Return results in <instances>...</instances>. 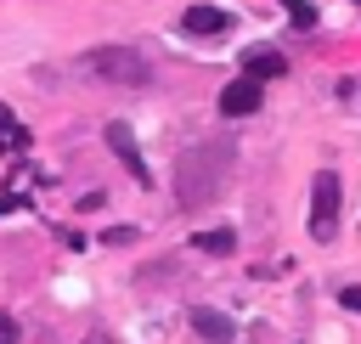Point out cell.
Here are the masks:
<instances>
[{
    "label": "cell",
    "instance_id": "cell-1",
    "mask_svg": "<svg viewBox=\"0 0 361 344\" xmlns=\"http://www.w3.org/2000/svg\"><path fill=\"white\" fill-rule=\"evenodd\" d=\"M231 164H237V141H231V135H203V141L180 147V158H175V203H180L186 214L209 209V203L226 192Z\"/></svg>",
    "mask_w": 361,
    "mask_h": 344
},
{
    "label": "cell",
    "instance_id": "cell-2",
    "mask_svg": "<svg viewBox=\"0 0 361 344\" xmlns=\"http://www.w3.org/2000/svg\"><path fill=\"white\" fill-rule=\"evenodd\" d=\"M85 73H96L107 85H147L152 79V62L141 51H130V45H96L85 56Z\"/></svg>",
    "mask_w": 361,
    "mask_h": 344
},
{
    "label": "cell",
    "instance_id": "cell-3",
    "mask_svg": "<svg viewBox=\"0 0 361 344\" xmlns=\"http://www.w3.org/2000/svg\"><path fill=\"white\" fill-rule=\"evenodd\" d=\"M338 214H344L338 169H322V175L310 180V237H316V242H333V237H338Z\"/></svg>",
    "mask_w": 361,
    "mask_h": 344
},
{
    "label": "cell",
    "instance_id": "cell-4",
    "mask_svg": "<svg viewBox=\"0 0 361 344\" xmlns=\"http://www.w3.org/2000/svg\"><path fill=\"white\" fill-rule=\"evenodd\" d=\"M259 102H265V85L248 79V73L220 90V113H226V118H248V113H259Z\"/></svg>",
    "mask_w": 361,
    "mask_h": 344
},
{
    "label": "cell",
    "instance_id": "cell-5",
    "mask_svg": "<svg viewBox=\"0 0 361 344\" xmlns=\"http://www.w3.org/2000/svg\"><path fill=\"white\" fill-rule=\"evenodd\" d=\"M192 333H197L203 344H237L231 316H226V310H209V305H197V310H192Z\"/></svg>",
    "mask_w": 361,
    "mask_h": 344
},
{
    "label": "cell",
    "instance_id": "cell-6",
    "mask_svg": "<svg viewBox=\"0 0 361 344\" xmlns=\"http://www.w3.org/2000/svg\"><path fill=\"white\" fill-rule=\"evenodd\" d=\"M180 28L186 34H203V39L209 34H226L231 28V11L226 6H192V11H180Z\"/></svg>",
    "mask_w": 361,
    "mask_h": 344
},
{
    "label": "cell",
    "instance_id": "cell-7",
    "mask_svg": "<svg viewBox=\"0 0 361 344\" xmlns=\"http://www.w3.org/2000/svg\"><path fill=\"white\" fill-rule=\"evenodd\" d=\"M243 73L265 85V79H276V73H288V56H282L276 45H254V51L243 56Z\"/></svg>",
    "mask_w": 361,
    "mask_h": 344
},
{
    "label": "cell",
    "instance_id": "cell-8",
    "mask_svg": "<svg viewBox=\"0 0 361 344\" xmlns=\"http://www.w3.org/2000/svg\"><path fill=\"white\" fill-rule=\"evenodd\" d=\"M107 147L124 158V169L147 186V164H141V147H135V135H130V124H107Z\"/></svg>",
    "mask_w": 361,
    "mask_h": 344
},
{
    "label": "cell",
    "instance_id": "cell-9",
    "mask_svg": "<svg viewBox=\"0 0 361 344\" xmlns=\"http://www.w3.org/2000/svg\"><path fill=\"white\" fill-rule=\"evenodd\" d=\"M197 248H203V254H231V248H237V231H231V226H214V231L197 237Z\"/></svg>",
    "mask_w": 361,
    "mask_h": 344
},
{
    "label": "cell",
    "instance_id": "cell-10",
    "mask_svg": "<svg viewBox=\"0 0 361 344\" xmlns=\"http://www.w3.org/2000/svg\"><path fill=\"white\" fill-rule=\"evenodd\" d=\"M282 6H288L293 28H316V6H310V0H282Z\"/></svg>",
    "mask_w": 361,
    "mask_h": 344
},
{
    "label": "cell",
    "instance_id": "cell-11",
    "mask_svg": "<svg viewBox=\"0 0 361 344\" xmlns=\"http://www.w3.org/2000/svg\"><path fill=\"white\" fill-rule=\"evenodd\" d=\"M338 305H344V310H355V316H361V288H355V282H344V288H338Z\"/></svg>",
    "mask_w": 361,
    "mask_h": 344
},
{
    "label": "cell",
    "instance_id": "cell-12",
    "mask_svg": "<svg viewBox=\"0 0 361 344\" xmlns=\"http://www.w3.org/2000/svg\"><path fill=\"white\" fill-rule=\"evenodd\" d=\"M0 344H17V321L11 316H0Z\"/></svg>",
    "mask_w": 361,
    "mask_h": 344
},
{
    "label": "cell",
    "instance_id": "cell-13",
    "mask_svg": "<svg viewBox=\"0 0 361 344\" xmlns=\"http://www.w3.org/2000/svg\"><path fill=\"white\" fill-rule=\"evenodd\" d=\"M85 344H113V333H102V327H90V333H85Z\"/></svg>",
    "mask_w": 361,
    "mask_h": 344
}]
</instances>
